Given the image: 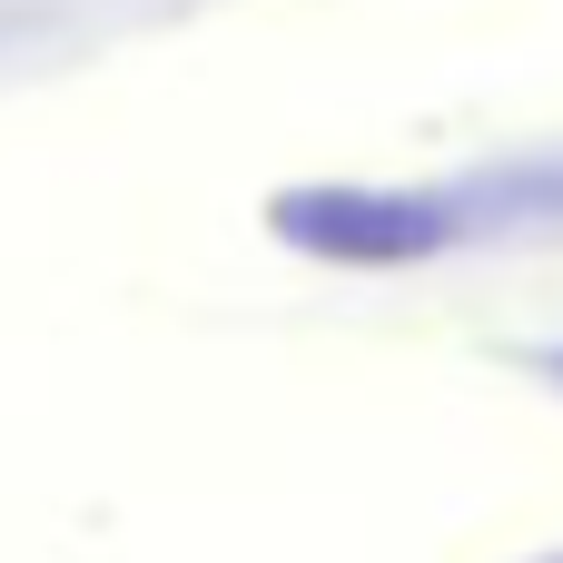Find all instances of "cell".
<instances>
[{
    "label": "cell",
    "mask_w": 563,
    "mask_h": 563,
    "mask_svg": "<svg viewBox=\"0 0 563 563\" xmlns=\"http://www.w3.org/2000/svg\"><path fill=\"white\" fill-rule=\"evenodd\" d=\"M267 228L336 267H396V257H435L455 238V208L416 198V188H287L267 208Z\"/></svg>",
    "instance_id": "cell-1"
},
{
    "label": "cell",
    "mask_w": 563,
    "mask_h": 563,
    "mask_svg": "<svg viewBox=\"0 0 563 563\" xmlns=\"http://www.w3.org/2000/svg\"><path fill=\"white\" fill-rule=\"evenodd\" d=\"M534 376H544V386H563V346H534Z\"/></svg>",
    "instance_id": "cell-2"
},
{
    "label": "cell",
    "mask_w": 563,
    "mask_h": 563,
    "mask_svg": "<svg viewBox=\"0 0 563 563\" xmlns=\"http://www.w3.org/2000/svg\"><path fill=\"white\" fill-rule=\"evenodd\" d=\"M534 563H563V554H534Z\"/></svg>",
    "instance_id": "cell-3"
}]
</instances>
